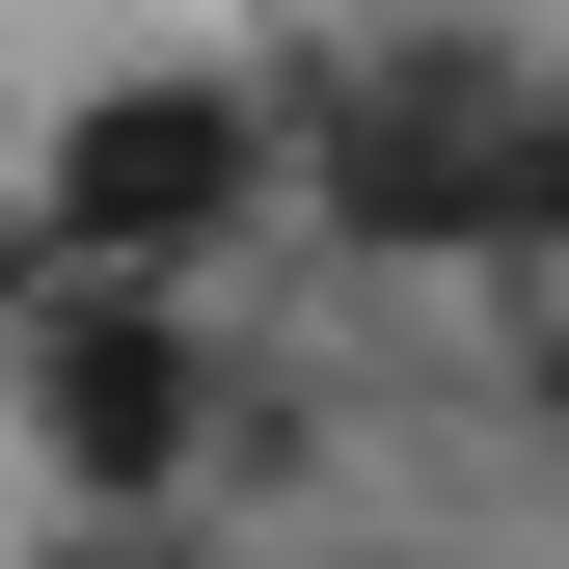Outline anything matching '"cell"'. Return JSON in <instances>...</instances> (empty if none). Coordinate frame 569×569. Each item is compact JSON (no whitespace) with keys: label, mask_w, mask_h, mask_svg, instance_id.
I'll use <instances>...</instances> for the list:
<instances>
[{"label":"cell","mask_w":569,"mask_h":569,"mask_svg":"<svg viewBox=\"0 0 569 569\" xmlns=\"http://www.w3.org/2000/svg\"><path fill=\"white\" fill-rule=\"evenodd\" d=\"M244 218H271V109H244V82H136V109H82V163H54V244H82L109 299L218 271Z\"/></svg>","instance_id":"obj_1"},{"label":"cell","mask_w":569,"mask_h":569,"mask_svg":"<svg viewBox=\"0 0 569 569\" xmlns=\"http://www.w3.org/2000/svg\"><path fill=\"white\" fill-rule=\"evenodd\" d=\"M516 218H542V244H569V109H542V163H516Z\"/></svg>","instance_id":"obj_2"}]
</instances>
